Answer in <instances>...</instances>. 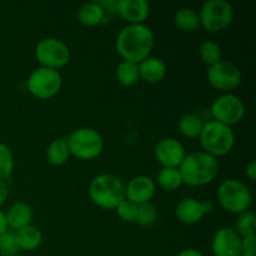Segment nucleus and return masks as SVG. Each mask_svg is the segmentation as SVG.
Masks as SVG:
<instances>
[{"label":"nucleus","mask_w":256,"mask_h":256,"mask_svg":"<svg viewBox=\"0 0 256 256\" xmlns=\"http://www.w3.org/2000/svg\"><path fill=\"white\" fill-rule=\"evenodd\" d=\"M154 42V34L148 25H126L118 34L115 48L122 60L139 64L152 56Z\"/></svg>","instance_id":"f257e3e1"},{"label":"nucleus","mask_w":256,"mask_h":256,"mask_svg":"<svg viewBox=\"0 0 256 256\" xmlns=\"http://www.w3.org/2000/svg\"><path fill=\"white\" fill-rule=\"evenodd\" d=\"M179 170L184 184L199 188L214 182L219 172V162L206 152H194L185 155Z\"/></svg>","instance_id":"f03ea898"},{"label":"nucleus","mask_w":256,"mask_h":256,"mask_svg":"<svg viewBox=\"0 0 256 256\" xmlns=\"http://www.w3.org/2000/svg\"><path fill=\"white\" fill-rule=\"evenodd\" d=\"M89 196L96 206L115 210L125 199V184L112 174L96 175L89 185Z\"/></svg>","instance_id":"7ed1b4c3"},{"label":"nucleus","mask_w":256,"mask_h":256,"mask_svg":"<svg viewBox=\"0 0 256 256\" xmlns=\"http://www.w3.org/2000/svg\"><path fill=\"white\" fill-rule=\"evenodd\" d=\"M199 140L202 152L218 159L232 152L235 145V134L232 128L210 120L204 122Z\"/></svg>","instance_id":"20e7f679"},{"label":"nucleus","mask_w":256,"mask_h":256,"mask_svg":"<svg viewBox=\"0 0 256 256\" xmlns=\"http://www.w3.org/2000/svg\"><path fill=\"white\" fill-rule=\"evenodd\" d=\"M218 202L225 212L239 215L252 206V194L249 186L236 179H228L219 185Z\"/></svg>","instance_id":"39448f33"},{"label":"nucleus","mask_w":256,"mask_h":256,"mask_svg":"<svg viewBox=\"0 0 256 256\" xmlns=\"http://www.w3.org/2000/svg\"><path fill=\"white\" fill-rule=\"evenodd\" d=\"M70 155L82 162H90L99 156L104 150V139L92 128H79L66 138Z\"/></svg>","instance_id":"423d86ee"},{"label":"nucleus","mask_w":256,"mask_h":256,"mask_svg":"<svg viewBox=\"0 0 256 256\" xmlns=\"http://www.w3.org/2000/svg\"><path fill=\"white\" fill-rule=\"evenodd\" d=\"M200 26L209 32H218L226 29L234 19V6L226 0H209L200 9Z\"/></svg>","instance_id":"0eeeda50"},{"label":"nucleus","mask_w":256,"mask_h":256,"mask_svg":"<svg viewBox=\"0 0 256 256\" xmlns=\"http://www.w3.org/2000/svg\"><path fill=\"white\" fill-rule=\"evenodd\" d=\"M62 78L59 70L39 66L30 72L26 80V88L30 94L40 100H48L60 92Z\"/></svg>","instance_id":"6e6552de"},{"label":"nucleus","mask_w":256,"mask_h":256,"mask_svg":"<svg viewBox=\"0 0 256 256\" xmlns=\"http://www.w3.org/2000/svg\"><path fill=\"white\" fill-rule=\"evenodd\" d=\"M35 58L40 66L59 70L69 62L70 50L62 40L56 38H46L36 44Z\"/></svg>","instance_id":"1a4fd4ad"},{"label":"nucleus","mask_w":256,"mask_h":256,"mask_svg":"<svg viewBox=\"0 0 256 256\" xmlns=\"http://www.w3.org/2000/svg\"><path fill=\"white\" fill-rule=\"evenodd\" d=\"M206 78L214 89L229 94L242 84V72L235 64L220 60L216 64L208 66Z\"/></svg>","instance_id":"9d476101"},{"label":"nucleus","mask_w":256,"mask_h":256,"mask_svg":"<svg viewBox=\"0 0 256 256\" xmlns=\"http://www.w3.org/2000/svg\"><path fill=\"white\" fill-rule=\"evenodd\" d=\"M210 112L215 122L232 128V125L242 120L245 115V106L239 96L229 92V94H222L216 98L212 102Z\"/></svg>","instance_id":"9b49d317"},{"label":"nucleus","mask_w":256,"mask_h":256,"mask_svg":"<svg viewBox=\"0 0 256 256\" xmlns=\"http://www.w3.org/2000/svg\"><path fill=\"white\" fill-rule=\"evenodd\" d=\"M212 250L214 256H240L242 254V238L234 228H222L212 236Z\"/></svg>","instance_id":"f8f14e48"},{"label":"nucleus","mask_w":256,"mask_h":256,"mask_svg":"<svg viewBox=\"0 0 256 256\" xmlns=\"http://www.w3.org/2000/svg\"><path fill=\"white\" fill-rule=\"evenodd\" d=\"M154 154L162 168H179L186 152L179 140L174 138H165L158 142Z\"/></svg>","instance_id":"ddd939ff"},{"label":"nucleus","mask_w":256,"mask_h":256,"mask_svg":"<svg viewBox=\"0 0 256 256\" xmlns=\"http://www.w3.org/2000/svg\"><path fill=\"white\" fill-rule=\"evenodd\" d=\"M212 209L210 202H199L194 198L182 199L175 206V215L178 220L185 225H194L202 222V218Z\"/></svg>","instance_id":"4468645a"},{"label":"nucleus","mask_w":256,"mask_h":256,"mask_svg":"<svg viewBox=\"0 0 256 256\" xmlns=\"http://www.w3.org/2000/svg\"><path fill=\"white\" fill-rule=\"evenodd\" d=\"M155 192H156V184L152 178L145 175L132 178L125 185V198L136 205L152 202Z\"/></svg>","instance_id":"2eb2a0df"},{"label":"nucleus","mask_w":256,"mask_h":256,"mask_svg":"<svg viewBox=\"0 0 256 256\" xmlns=\"http://www.w3.org/2000/svg\"><path fill=\"white\" fill-rule=\"evenodd\" d=\"M115 10L128 25L144 24L150 15V5L145 0H119Z\"/></svg>","instance_id":"dca6fc26"},{"label":"nucleus","mask_w":256,"mask_h":256,"mask_svg":"<svg viewBox=\"0 0 256 256\" xmlns=\"http://www.w3.org/2000/svg\"><path fill=\"white\" fill-rule=\"evenodd\" d=\"M5 218H6L8 228L18 232L28 225H32V209L26 202H14L5 212Z\"/></svg>","instance_id":"f3484780"},{"label":"nucleus","mask_w":256,"mask_h":256,"mask_svg":"<svg viewBox=\"0 0 256 256\" xmlns=\"http://www.w3.org/2000/svg\"><path fill=\"white\" fill-rule=\"evenodd\" d=\"M140 79L149 84H158L166 76V64L156 56H149L139 62Z\"/></svg>","instance_id":"a211bd4d"},{"label":"nucleus","mask_w":256,"mask_h":256,"mask_svg":"<svg viewBox=\"0 0 256 256\" xmlns=\"http://www.w3.org/2000/svg\"><path fill=\"white\" fill-rule=\"evenodd\" d=\"M105 9L98 2H86L82 4L78 10V20L84 26H98L104 22Z\"/></svg>","instance_id":"6ab92c4d"},{"label":"nucleus","mask_w":256,"mask_h":256,"mask_svg":"<svg viewBox=\"0 0 256 256\" xmlns=\"http://www.w3.org/2000/svg\"><path fill=\"white\" fill-rule=\"evenodd\" d=\"M15 239H16L18 246L20 250L32 252L42 244V234L36 226L28 225V226L15 232Z\"/></svg>","instance_id":"aec40b11"},{"label":"nucleus","mask_w":256,"mask_h":256,"mask_svg":"<svg viewBox=\"0 0 256 256\" xmlns=\"http://www.w3.org/2000/svg\"><path fill=\"white\" fill-rule=\"evenodd\" d=\"M174 22L179 30L184 32H194L200 28L199 14L192 8H180L174 15Z\"/></svg>","instance_id":"412c9836"},{"label":"nucleus","mask_w":256,"mask_h":256,"mask_svg":"<svg viewBox=\"0 0 256 256\" xmlns=\"http://www.w3.org/2000/svg\"><path fill=\"white\" fill-rule=\"evenodd\" d=\"M70 150L68 146L66 139L58 138L52 140L46 149V159L49 164L54 166H62L69 160Z\"/></svg>","instance_id":"4be33fe9"},{"label":"nucleus","mask_w":256,"mask_h":256,"mask_svg":"<svg viewBox=\"0 0 256 256\" xmlns=\"http://www.w3.org/2000/svg\"><path fill=\"white\" fill-rule=\"evenodd\" d=\"M156 184L165 192L179 189L184 184L179 168H162L156 175Z\"/></svg>","instance_id":"5701e85b"},{"label":"nucleus","mask_w":256,"mask_h":256,"mask_svg":"<svg viewBox=\"0 0 256 256\" xmlns=\"http://www.w3.org/2000/svg\"><path fill=\"white\" fill-rule=\"evenodd\" d=\"M204 122L202 118L196 114H185L180 118L178 122L180 134L186 139H196L202 132Z\"/></svg>","instance_id":"b1692460"},{"label":"nucleus","mask_w":256,"mask_h":256,"mask_svg":"<svg viewBox=\"0 0 256 256\" xmlns=\"http://www.w3.org/2000/svg\"><path fill=\"white\" fill-rule=\"evenodd\" d=\"M116 79L122 86H132L140 80L139 65L122 60L116 66Z\"/></svg>","instance_id":"393cba45"},{"label":"nucleus","mask_w":256,"mask_h":256,"mask_svg":"<svg viewBox=\"0 0 256 256\" xmlns=\"http://www.w3.org/2000/svg\"><path fill=\"white\" fill-rule=\"evenodd\" d=\"M222 48L215 42H204L199 46V58L205 65L212 66L222 60Z\"/></svg>","instance_id":"a878e982"},{"label":"nucleus","mask_w":256,"mask_h":256,"mask_svg":"<svg viewBox=\"0 0 256 256\" xmlns=\"http://www.w3.org/2000/svg\"><path fill=\"white\" fill-rule=\"evenodd\" d=\"M234 230L238 232V235H239L240 238L255 235L256 219L254 212L248 210V212H242V214L238 215Z\"/></svg>","instance_id":"bb28decb"},{"label":"nucleus","mask_w":256,"mask_h":256,"mask_svg":"<svg viewBox=\"0 0 256 256\" xmlns=\"http://www.w3.org/2000/svg\"><path fill=\"white\" fill-rule=\"evenodd\" d=\"M14 154L4 142H0V180L5 182L12 178L14 170Z\"/></svg>","instance_id":"cd10ccee"},{"label":"nucleus","mask_w":256,"mask_h":256,"mask_svg":"<svg viewBox=\"0 0 256 256\" xmlns=\"http://www.w3.org/2000/svg\"><path fill=\"white\" fill-rule=\"evenodd\" d=\"M158 218V210L154 204L152 202H145V204L138 205V214L136 220L135 222L140 225V226H152Z\"/></svg>","instance_id":"c85d7f7f"},{"label":"nucleus","mask_w":256,"mask_h":256,"mask_svg":"<svg viewBox=\"0 0 256 256\" xmlns=\"http://www.w3.org/2000/svg\"><path fill=\"white\" fill-rule=\"evenodd\" d=\"M116 214L124 222H135L138 214V205L125 198L116 208Z\"/></svg>","instance_id":"c756f323"},{"label":"nucleus","mask_w":256,"mask_h":256,"mask_svg":"<svg viewBox=\"0 0 256 256\" xmlns=\"http://www.w3.org/2000/svg\"><path fill=\"white\" fill-rule=\"evenodd\" d=\"M16 239H15V232H9L0 235V254L2 256H12L18 255L19 252Z\"/></svg>","instance_id":"7c9ffc66"},{"label":"nucleus","mask_w":256,"mask_h":256,"mask_svg":"<svg viewBox=\"0 0 256 256\" xmlns=\"http://www.w3.org/2000/svg\"><path fill=\"white\" fill-rule=\"evenodd\" d=\"M242 249L244 254L256 255V236L250 235V236L242 238Z\"/></svg>","instance_id":"2f4dec72"},{"label":"nucleus","mask_w":256,"mask_h":256,"mask_svg":"<svg viewBox=\"0 0 256 256\" xmlns=\"http://www.w3.org/2000/svg\"><path fill=\"white\" fill-rule=\"evenodd\" d=\"M245 175H246L248 179L250 180V182H254L256 180V162L255 160H252V162H249L246 164V166H245Z\"/></svg>","instance_id":"473e14b6"},{"label":"nucleus","mask_w":256,"mask_h":256,"mask_svg":"<svg viewBox=\"0 0 256 256\" xmlns=\"http://www.w3.org/2000/svg\"><path fill=\"white\" fill-rule=\"evenodd\" d=\"M8 198H9V186H8L6 182L0 180V206L5 204Z\"/></svg>","instance_id":"72a5a7b5"},{"label":"nucleus","mask_w":256,"mask_h":256,"mask_svg":"<svg viewBox=\"0 0 256 256\" xmlns=\"http://www.w3.org/2000/svg\"><path fill=\"white\" fill-rule=\"evenodd\" d=\"M9 230L6 222V218H5V212L0 210V235H2L4 232H6Z\"/></svg>","instance_id":"f704fd0d"},{"label":"nucleus","mask_w":256,"mask_h":256,"mask_svg":"<svg viewBox=\"0 0 256 256\" xmlns=\"http://www.w3.org/2000/svg\"><path fill=\"white\" fill-rule=\"evenodd\" d=\"M178 256H204L202 252H200L196 249H185L182 252H180Z\"/></svg>","instance_id":"c9c22d12"},{"label":"nucleus","mask_w":256,"mask_h":256,"mask_svg":"<svg viewBox=\"0 0 256 256\" xmlns=\"http://www.w3.org/2000/svg\"><path fill=\"white\" fill-rule=\"evenodd\" d=\"M240 256H256V255H252V254H244V252H242V254L240 255Z\"/></svg>","instance_id":"e433bc0d"},{"label":"nucleus","mask_w":256,"mask_h":256,"mask_svg":"<svg viewBox=\"0 0 256 256\" xmlns=\"http://www.w3.org/2000/svg\"><path fill=\"white\" fill-rule=\"evenodd\" d=\"M12 256H22V255H19V254H18V255H12Z\"/></svg>","instance_id":"4c0bfd02"}]
</instances>
